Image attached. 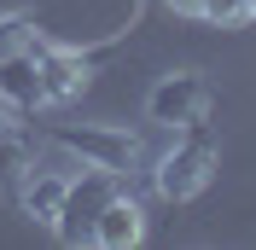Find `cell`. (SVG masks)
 Here are the masks:
<instances>
[{"mask_svg":"<svg viewBox=\"0 0 256 250\" xmlns=\"http://www.w3.org/2000/svg\"><path fill=\"white\" fill-rule=\"evenodd\" d=\"M64 192H70V174H35V180H24V210L35 221H58Z\"/></svg>","mask_w":256,"mask_h":250,"instance_id":"8","label":"cell"},{"mask_svg":"<svg viewBox=\"0 0 256 250\" xmlns=\"http://www.w3.org/2000/svg\"><path fill=\"white\" fill-rule=\"evenodd\" d=\"M24 169H30V140L18 128H0V192L24 186Z\"/></svg>","mask_w":256,"mask_h":250,"instance_id":"9","label":"cell"},{"mask_svg":"<svg viewBox=\"0 0 256 250\" xmlns=\"http://www.w3.org/2000/svg\"><path fill=\"white\" fill-rule=\"evenodd\" d=\"M204 18L210 24H244L250 18V0H204Z\"/></svg>","mask_w":256,"mask_h":250,"instance_id":"11","label":"cell"},{"mask_svg":"<svg viewBox=\"0 0 256 250\" xmlns=\"http://www.w3.org/2000/svg\"><path fill=\"white\" fill-rule=\"evenodd\" d=\"M0 128H12V116H6V105H0Z\"/></svg>","mask_w":256,"mask_h":250,"instance_id":"13","label":"cell"},{"mask_svg":"<svg viewBox=\"0 0 256 250\" xmlns=\"http://www.w3.org/2000/svg\"><path fill=\"white\" fill-rule=\"evenodd\" d=\"M175 12H186V18H204V0H169Z\"/></svg>","mask_w":256,"mask_h":250,"instance_id":"12","label":"cell"},{"mask_svg":"<svg viewBox=\"0 0 256 250\" xmlns=\"http://www.w3.org/2000/svg\"><path fill=\"white\" fill-rule=\"evenodd\" d=\"M140 233H146V216H140V204L122 198V192H116V198L99 210V221H94V244H105V250L140 244Z\"/></svg>","mask_w":256,"mask_h":250,"instance_id":"4","label":"cell"},{"mask_svg":"<svg viewBox=\"0 0 256 250\" xmlns=\"http://www.w3.org/2000/svg\"><path fill=\"white\" fill-rule=\"evenodd\" d=\"M116 192H122V186H116V169L88 163L82 180H70V192H64V210H58V221H52V233H58L64 244H88V238H94L99 210H105Z\"/></svg>","mask_w":256,"mask_h":250,"instance_id":"1","label":"cell"},{"mask_svg":"<svg viewBox=\"0 0 256 250\" xmlns=\"http://www.w3.org/2000/svg\"><path fill=\"white\" fill-rule=\"evenodd\" d=\"M0 99L18 110H35L47 105V94H41V64H35V52H12V58H0Z\"/></svg>","mask_w":256,"mask_h":250,"instance_id":"6","label":"cell"},{"mask_svg":"<svg viewBox=\"0 0 256 250\" xmlns=\"http://www.w3.org/2000/svg\"><path fill=\"white\" fill-rule=\"evenodd\" d=\"M250 18H256V0H250Z\"/></svg>","mask_w":256,"mask_h":250,"instance_id":"14","label":"cell"},{"mask_svg":"<svg viewBox=\"0 0 256 250\" xmlns=\"http://www.w3.org/2000/svg\"><path fill=\"white\" fill-rule=\"evenodd\" d=\"M210 174H216V146L198 134V122H192V140L158 163V192L169 204H186V198H198V192L210 186Z\"/></svg>","mask_w":256,"mask_h":250,"instance_id":"2","label":"cell"},{"mask_svg":"<svg viewBox=\"0 0 256 250\" xmlns=\"http://www.w3.org/2000/svg\"><path fill=\"white\" fill-rule=\"evenodd\" d=\"M64 146H76L88 163L116 169V174H122V163L134 157V140H128V134H111V128H82V134H64Z\"/></svg>","mask_w":256,"mask_h":250,"instance_id":"7","label":"cell"},{"mask_svg":"<svg viewBox=\"0 0 256 250\" xmlns=\"http://www.w3.org/2000/svg\"><path fill=\"white\" fill-rule=\"evenodd\" d=\"M41 41H35V24L30 18H0V58H12V52H35Z\"/></svg>","mask_w":256,"mask_h":250,"instance_id":"10","label":"cell"},{"mask_svg":"<svg viewBox=\"0 0 256 250\" xmlns=\"http://www.w3.org/2000/svg\"><path fill=\"white\" fill-rule=\"evenodd\" d=\"M35 64H41V94L47 105H64L88 88V64L70 58V52H52V47H35Z\"/></svg>","mask_w":256,"mask_h":250,"instance_id":"5","label":"cell"},{"mask_svg":"<svg viewBox=\"0 0 256 250\" xmlns=\"http://www.w3.org/2000/svg\"><path fill=\"white\" fill-rule=\"evenodd\" d=\"M204 105H210V88L204 76H192V70H180V76H163L152 94H146V116L158 128H192L204 122Z\"/></svg>","mask_w":256,"mask_h":250,"instance_id":"3","label":"cell"}]
</instances>
